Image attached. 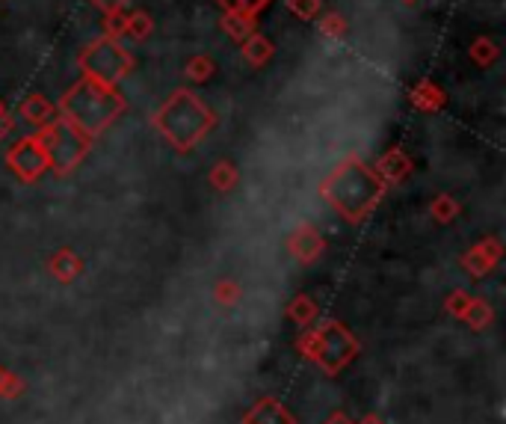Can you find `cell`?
<instances>
[{"instance_id": "obj_1", "label": "cell", "mask_w": 506, "mask_h": 424, "mask_svg": "<svg viewBox=\"0 0 506 424\" xmlns=\"http://www.w3.org/2000/svg\"><path fill=\"white\" fill-rule=\"evenodd\" d=\"M124 108H128V101H124V95L115 86L92 81V77H80L59 99L57 113L95 140L101 131H107L122 116Z\"/></svg>"}, {"instance_id": "obj_2", "label": "cell", "mask_w": 506, "mask_h": 424, "mask_svg": "<svg viewBox=\"0 0 506 424\" xmlns=\"http://www.w3.org/2000/svg\"><path fill=\"white\" fill-rule=\"evenodd\" d=\"M151 122H154V128L163 134L169 146L178 148V152H190L213 128V113L193 90L181 86L160 104Z\"/></svg>"}, {"instance_id": "obj_3", "label": "cell", "mask_w": 506, "mask_h": 424, "mask_svg": "<svg viewBox=\"0 0 506 424\" xmlns=\"http://www.w3.org/2000/svg\"><path fill=\"white\" fill-rule=\"evenodd\" d=\"M323 196L341 211L346 220H359L376 205L382 196V179L364 166L359 157H346L323 181Z\"/></svg>"}, {"instance_id": "obj_4", "label": "cell", "mask_w": 506, "mask_h": 424, "mask_svg": "<svg viewBox=\"0 0 506 424\" xmlns=\"http://www.w3.org/2000/svg\"><path fill=\"white\" fill-rule=\"evenodd\" d=\"M36 137H39L42 152L48 157V166L59 175L75 170V166L89 155V148H92V137L83 134L80 128H75L68 119H62L59 113L44 128H39Z\"/></svg>"}, {"instance_id": "obj_5", "label": "cell", "mask_w": 506, "mask_h": 424, "mask_svg": "<svg viewBox=\"0 0 506 424\" xmlns=\"http://www.w3.org/2000/svg\"><path fill=\"white\" fill-rule=\"evenodd\" d=\"M77 66H80V72H83V77H92V81L115 86L130 75L133 57L122 48L119 39L98 36L77 54Z\"/></svg>"}, {"instance_id": "obj_6", "label": "cell", "mask_w": 506, "mask_h": 424, "mask_svg": "<svg viewBox=\"0 0 506 424\" xmlns=\"http://www.w3.org/2000/svg\"><path fill=\"white\" fill-rule=\"evenodd\" d=\"M6 164L21 175L24 181H36L39 175L48 170V157L42 152V143L39 137H24L9 148L6 155Z\"/></svg>"}, {"instance_id": "obj_7", "label": "cell", "mask_w": 506, "mask_h": 424, "mask_svg": "<svg viewBox=\"0 0 506 424\" xmlns=\"http://www.w3.org/2000/svg\"><path fill=\"white\" fill-rule=\"evenodd\" d=\"M18 116H21L27 125H33L36 131H39V128L48 125L53 116H57V108H53L44 95L33 92V95H27L21 104H18Z\"/></svg>"}, {"instance_id": "obj_8", "label": "cell", "mask_w": 506, "mask_h": 424, "mask_svg": "<svg viewBox=\"0 0 506 424\" xmlns=\"http://www.w3.org/2000/svg\"><path fill=\"white\" fill-rule=\"evenodd\" d=\"M219 28L228 33L234 42H243L246 36H252L257 30V15L243 12V10H225L219 19Z\"/></svg>"}, {"instance_id": "obj_9", "label": "cell", "mask_w": 506, "mask_h": 424, "mask_svg": "<svg viewBox=\"0 0 506 424\" xmlns=\"http://www.w3.org/2000/svg\"><path fill=\"white\" fill-rule=\"evenodd\" d=\"M408 101H412V108L415 110H421V113H435V110H441L444 104H447V95H444V90L439 84H432V81H421L412 90V95H408Z\"/></svg>"}, {"instance_id": "obj_10", "label": "cell", "mask_w": 506, "mask_h": 424, "mask_svg": "<svg viewBox=\"0 0 506 424\" xmlns=\"http://www.w3.org/2000/svg\"><path fill=\"white\" fill-rule=\"evenodd\" d=\"M240 45H243V48H240V54H243V60H246V63L249 66H255V68H261L264 63H270V60H273V42L270 39H266V36H261V33H252V36H246L243 42H240Z\"/></svg>"}, {"instance_id": "obj_11", "label": "cell", "mask_w": 506, "mask_h": 424, "mask_svg": "<svg viewBox=\"0 0 506 424\" xmlns=\"http://www.w3.org/2000/svg\"><path fill=\"white\" fill-rule=\"evenodd\" d=\"M408 172H412V161H408L399 148H391V152L382 155L379 164H376V175H379V179H388V181L406 179Z\"/></svg>"}, {"instance_id": "obj_12", "label": "cell", "mask_w": 506, "mask_h": 424, "mask_svg": "<svg viewBox=\"0 0 506 424\" xmlns=\"http://www.w3.org/2000/svg\"><path fill=\"white\" fill-rule=\"evenodd\" d=\"M320 246H323V241H320V235L314 232V228H299L290 241V250L296 252L302 261L314 259V252H320Z\"/></svg>"}, {"instance_id": "obj_13", "label": "cell", "mask_w": 506, "mask_h": 424, "mask_svg": "<svg viewBox=\"0 0 506 424\" xmlns=\"http://www.w3.org/2000/svg\"><path fill=\"white\" fill-rule=\"evenodd\" d=\"M213 72H217V66H213V60L208 54H195L186 60V68H184V75H186V81L190 84H208Z\"/></svg>"}, {"instance_id": "obj_14", "label": "cell", "mask_w": 506, "mask_h": 424, "mask_svg": "<svg viewBox=\"0 0 506 424\" xmlns=\"http://www.w3.org/2000/svg\"><path fill=\"white\" fill-rule=\"evenodd\" d=\"M497 54H501V51H497V45L492 39H486V36H479V39H474V45H470V60H474V66H479V68H488L497 60Z\"/></svg>"}, {"instance_id": "obj_15", "label": "cell", "mask_w": 506, "mask_h": 424, "mask_svg": "<svg viewBox=\"0 0 506 424\" xmlns=\"http://www.w3.org/2000/svg\"><path fill=\"white\" fill-rule=\"evenodd\" d=\"M151 33H154V21H151L148 12H142V10L128 12V36L130 39L142 42V39H148Z\"/></svg>"}, {"instance_id": "obj_16", "label": "cell", "mask_w": 506, "mask_h": 424, "mask_svg": "<svg viewBox=\"0 0 506 424\" xmlns=\"http://www.w3.org/2000/svg\"><path fill=\"white\" fill-rule=\"evenodd\" d=\"M101 36H110V39H119L128 36V10L122 12H104V24H101Z\"/></svg>"}, {"instance_id": "obj_17", "label": "cell", "mask_w": 506, "mask_h": 424, "mask_svg": "<svg viewBox=\"0 0 506 424\" xmlns=\"http://www.w3.org/2000/svg\"><path fill=\"white\" fill-rule=\"evenodd\" d=\"M317 28H320V33H323L326 39H341L346 33V19H344V15H337V12H328V15L320 19Z\"/></svg>"}, {"instance_id": "obj_18", "label": "cell", "mask_w": 506, "mask_h": 424, "mask_svg": "<svg viewBox=\"0 0 506 424\" xmlns=\"http://www.w3.org/2000/svg\"><path fill=\"white\" fill-rule=\"evenodd\" d=\"M320 6H323V0H288V10L302 21H314L320 15Z\"/></svg>"}, {"instance_id": "obj_19", "label": "cell", "mask_w": 506, "mask_h": 424, "mask_svg": "<svg viewBox=\"0 0 506 424\" xmlns=\"http://www.w3.org/2000/svg\"><path fill=\"white\" fill-rule=\"evenodd\" d=\"M210 181L217 184L219 190H228L231 184L237 181V172H234V166H231V164H217V166H213V172H210Z\"/></svg>"}, {"instance_id": "obj_20", "label": "cell", "mask_w": 506, "mask_h": 424, "mask_svg": "<svg viewBox=\"0 0 506 424\" xmlns=\"http://www.w3.org/2000/svg\"><path fill=\"white\" fill-rule=\"evenodd\" d=\"M217 4L222 6V10H243V12L257 15L266 4H270V0H217Z\"/></svg>"}, {"instance_id": "obj_21", "label": "cell", "mask_w": 506, "mask_h": 424, "mask_svg": "<svg viewBox=\"0 0 506 424\" xmlns=\"http://www.w3.org/2000/svg\"><path fill=\"white\" fill-rule=\"evenodd\" d=\"M77 268H80V264L71 259L68 252H62V255H57V259H53V273H59L62 279H68Z\"/></svg>"}, {"instance_id": "obj_22", "label": "cell", "mask_w": 506, "mask_h": 424, "mask_svg": "<svg viewBox=\"0 0 506 424\" xmlns=\"http://www.w3.org/2000/svg\"><path fill=\"white\" fill-rule=\"evenodd\" d=\"M89 4H92L95 10H101V12H122V10H128V6H130V0H89Z\"/></svg>"}, {"instance_id": "obj_23", "label": "cell", "mask_w": 506, "mask_h": 424, "mask_svg": "<svg viewBox=\"0 0 506 424\" xmlns=\"http://www.w3.org/2000/svg\"><path fill=\"white\" fill-rule=\"evenodd\" d=\"M12 125H15V119H12V113H9L4 104H0V140H4L9 131H12Z\"/></svg>"}, {"instance_id": "obj_24", "label": "cell", "mask_w": 506, "mask_h": 424, "mask_svg": "<svg viewBox=\"0 0 506 424\" xmlns=\"http://www.w3.org/2000/svg\"><path fill=\"white\" fill-rule=\"evenodd\" d=\"M432 211H435V214H439L441 220H450V217H453V202H450V199H439V202L432 205Z\"/></svg>"}, {"instance_id": "obj_25", "label": "cell", "mask_w": 506, "mask_h": 424, "mask_svg": "<svg viewBox=\"0 0 506 424\" xmlns=\"http://www.w3.org/2000/svg\"><path fill=\"white\" fill-rule=\"evenodd\" d=\"M403 4H417V0H403Z\"/></svg>"}]
</instances>
